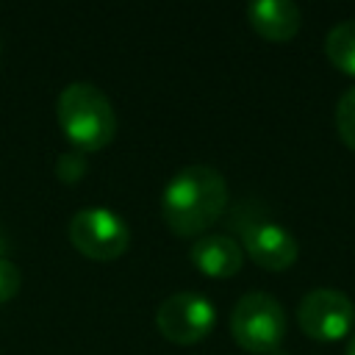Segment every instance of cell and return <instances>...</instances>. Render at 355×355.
<instances>
[{
  "label": "cell",
  "mask_w": 355,
  "mask_h": 355,
  "mask_svg": "<svg viewBox=\"0 0 355 355\" xmlns=\"http://www.w3.org/2000/svg\"><path fill=\"white\" fill-rule=\"evenodd\" d=\"M55 172H58V178H61V180L75 183V180H78V178L86 172V158H83V153H80V150H72V153L58 155Z\"/></svg>",
  "instance_id": "13"
},
{
  "label": "cell",
  "mask_w": 355,
  "mask_h": 355,
  "mask_svg": "<svg viewBox=\"0 0 355 355\" xmlns=\"http://www.w3.org/2000/svg\"><path fill=\"white\" fill-rule=\"evenodd\" d=\"M216 322V311L208 297L197 291H175L155 311V327L175 344L202 341Z\"/></svg>",
  "instance_id": "6"
},
{
  "label": "cell",
  "mask_w": 355,
  "mask_h": 355,
  "mask_svg": "<svg viewBox=\"0 0 355 355\" xmlns=\"http://www.w3.org/2000/svg\"><path fill=\"white\" fill-rule=\"evenodd\" d=\"M347 355H355V330H352L349 338H347Z\"/></svg>",
  "instance_id": "14"
},
{
  "label": "cell",
  "mask_w": 355,
  "mask_h": 355,
  "mask_svg": "<svg viewBox=\"0 0 355 355\" xmlns=\"http://www.w3.org/2000/svg\"><path fill=\"white\" fill-rule=\"evenodd\" d=\"M55 114L64 136L80 153L103 150L116 133V114L111 100L103 94V89L86 80H75L61 89Z\"/></svg>",
  "instance_id": "2"
},
{
  "label": "cell",
  "mask_w": 355,
  "mask_h": 355,
  "mask_svg": "<svg viewBox=\"0 0 355 355\" xmlns=\"http://www.w3.org/2000/svg\"><path fill=\"white\" fill-rule=\"evenodd\" d=\"M191 263L208 275V277H230L244 263V250L233 236L225 233H208L200 236L189 250Z\"/></svg>",
  "instance_id": "8"
},
{
  "label": "cell",
  "mask_w": 355,
  "mask_h": 355,
  "mask_svg": "<svg viewBox=\"0 0 355 355\" xmlns=\"http://www.w3.org/2000/svg\"><path fill=\"white\" fill-rule=\"evenodd\" d=\"M336 128H338L341 141L349 150H355V83L344 89L336 103Z\"/></svg>",
  "instance_id": "11"
},
{
  "label": "cell",
  "mask_w": 355,
  "mask_h": 355,
  "mask_svg": "<svg viewBox=\"0 0 355 355\" xmlns=\"http://www.w3.org/2000/svg\"><path fill=\"white\" fill-rule=\"evenodd\" d=\"M241 244L247 250V255L263 266V269H272V272H280V269H288L297 255H300V244L297 239L277 222H269V219H252L241 227Z\"/></svg>",
  "instance_id": "7"
},
{
  "label": "cell",
  "mask_w": 355,
  "mask_h": 355,
  "mask_svg": "<svg viewBox=\"0 0 355 355\" xmlns=\"http://www.w3.org/2000/svg\"><path fill=\"white\" fill-rule=\"evenodd\" d=\"M22 286V272L14 261L8 258H0V302L11 300Z\"/></svg>",
  "instance_id": "12"
},
{
  "label": "cell",
  "mask_w": 355,
  "mask_h": 355,
  "mask_svg": "<svg viewBox=\"0 0 355 355\" xmlns=\"http://www.w3.org/2000/svg\"><path fill=\"white\" fill-rule=\"evenodd\" d=\"M324 53L327 58L341 69L355 75V17L336 22L324 36Z\"/></svg>",
  "instance_id": "10"
},
{
  "label": "cell",
  "mask_w": 355,
  "mask_h": 355,
  "mask_svg": "<svg viewBox=\"0 0 355 355\" xmlns=\"http://www.w3.org/2000/svg\"><path fill=\"white\" fill-rule=\"evenodd\" d=\"M67 236L78 252L92 261H114L130 244V227L111 208H80L67 225Z\"/></svg>",
  "instance_id": "4"
},
{
  "label": "cell",
  "mask_w": 355,
  "mask_h": 355,
  "mask_svg": "<svg viewBox=\"0 0 355 355\" xmlns=\"http://www.w3.org/2000/svg\"><path fill=\"white\" fill-rule=\"evenodd\" d=\"M227 205L225 175L208 164H191L172 175L161 197V214L172 233L197 236L208 230Z\"/></svg>",
  "instance_id": "1"
},
{
  "label": "cell",
  "mask_w": 355,
  "mask_h": 355,
  "mask_svg": "<svg viewBox=\"0 0 355 355\" xmlns=\"http://www.w3.org/2000/svg\"><path fill=\"white\" fill-rule=\"evenodd\" d=\"M297 322L305 336L316 341H336L352 330L355 302L333 286H319L302 294L297 305Z\"/></svg>",
  "instance_id": "5"
},
{
  "label": "cell",
  "mask_w": 355,
  "mask_h": 355,
  "mask_svg": "<svg viewBox=\"0 0 355 355\" xmlns=\"http://www.w3.org/2000/svg\"><path fill=\"white\" fill-rule=\"evenodd\" d=\"M250 25L272 42H286L300 31L302 11L294 0H252L247 6Z\"/></svg>",
  "instance_id": "9"
},
{
  "label": "cell",
  "mask_w": 355,
  "mask_h": 355,
  "mask_svg": "<svg viewBox=\"0 0 355 355\" xmlns=\"http://www.w3.org/2000/svg\"><path fill=\"white\" fill-rule=\"evenodd\" d=\"M230 333L239 347L255 355H269L286 336V311L266 291H247L230 311Z\"/></svg>",
  "instance_id": "3"
}]
</instances>
